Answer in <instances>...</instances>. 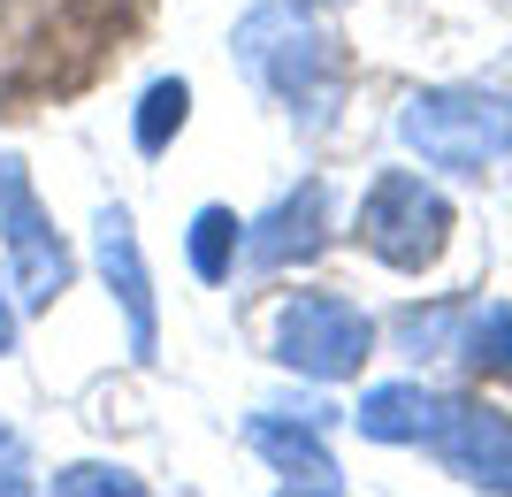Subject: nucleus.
Returning <instances> with one entry per match:
<instances>
[{"instance_id": "nucleus-14", "label": "nucleus", "mask_w": 512, "mask_h": 497, "mask_svg": "<svg viewBox=\"0 0 512 497\" xmlns=\"http://www.w3.org/2000/svg\"><path fill=\"white\" fill-rule=\"evenodd\" d=\"M54 490H62V497H107V490H115V497H138L146 482L123 475V467H100V459H85V467H62V475H54Z\"/></svg>"}, {"instance_id": "nucleus-2", "label": "nucleus", "mask_w": 512, "mask_h": 497, "mask_svg": "<svg viewBox=\"0 0 512 497\" xmlns=\"http://www.w3.org/2000/svg\"><path fill=\"white\" fill-rule=\"evenodd\" d=\"M0 245H8V283H16L23 314H46V306L69 291L77 260H69L62 230L46 222L31 176H23V153H0Z\"/></svg>"}, {"instance_id": "nucleus-3", "label": "nucleus", "mask_w": 512, "mask_h": 497, "mask_svg": "<svg viewBox=\"0 0 512 497\" xmlns=\"http://www.w3.org/2000/svg\"><path fill=\"white\" fill-rule=\"evenodd\" d=\"M444 238H451V207L428 176H413V169L375 176V192L360 199V245L383 268H406L413 276V268H428V260L444 253Z\"/></svg>"}, {"instance_id": "nucleus-7", "label": "nucleus", "mask_w": 512, "mask_h": 497, "mask_svg": "<svg viewBox=\"0 0 512 497\" xmlns=\"http://www.w3.org/2000/svg\"><path fill=\"white\" fill-rule=\"evenodd\" d=\"M92 245H100L107 291L123 299L130 352H138V360H153V352H161V322H153V276H146V253H138V222H130V207H115V199H107L100 222H92Z\"/></svg>"}, {"instance_id": "nucleus-10", "label": "nucleus", "mask_w": 512, "mask_h": 497, "mask_svg": "<svg viewBox=\"0 0 512 497\" xmlns=\"http://www.w3.org/2000/svg\"><path fill=\"white\" fill-rule=\"evenodd\" d=\"M352 421H360V436H375V444H428L436 421H444V398L428 383H375Z\"/></svg>"}, {"instance_id": "nucleus-1", "label": "nucleus", "mask_w": 512, "mask_h": 497, "mask_svg": "<svg viewBox=\"0 0 512 497\" xmlns=\"http://www.w3.org/2000/svg\"><path fill=\"white\" fill-rule=\"evenodd\" d=\"M398 138H406L413 153H421L428 169H490V161H505L512 153V100H497V92H413L406 108H398Z\"/></svg>"}, {"instance_id": "nucleus-15", "label": "nucleus", "mask_w": 512, "mask_h": 497, "mask_svg": "<svg viewBox=\"0 0 512 497\" xmlns=\"http://www.w3.org/2000/svg\"><path fill=\"white\" fill-rule=\"evenodd\" d=\"M16 490H31V452H23V436L0 421V497H16Z\"/></svg>"}, {"instance_id": "nucleus-5", "label": "nucleus", "mask_w": 512, "mask_h": 497, "mask_svg": "<svg viewBox=\"0 0 512 497\" xmlns=\"http://www.w3.org/2000/svg\"><path fill=\"white\" fill-rule=\"evenodd\" d=\"M237 62L276 100L306 108V100H321V77H329V31L299 16V0H276V8H253L237 23Z\"/></svg>"}, {"instance_id": "nucleus-12", "label": "nucleus", "mask_w": 512, "mask_h": 497, "mask_svg": "<svg viewBox=\"0 0 512 497\" xmlns=\"http://www.w3.org/2000/svg\"><path fill=\"white\" fill-rule=\"evenodd\" d=\"M184 108H192V85L184 77H153L146 100H138V153H169V138L184 130Z\"/></svg>"}, {"instance_id": "nucleus-13", "label": "nucleus", "mask_w": 512, "mask_h": 497, "mask_svg": "<svg viewBox=\"0 0 512 497\" xmlns=\"http://www.w3.org/2000/svg\"><path fill=\"white\" fill-rule=\"evenodd\" d=\"M467 360H482V368H512V306H482V314H467Z\"/></svg>"}, {"instance_id": "nucleus-8", "label": "nucleus", "mask_w": 512, "mask_h": 497, "mask_svg": "<svg viewBox=\"0 0 512 497\" xmlns=\"http://www.w3.org/2000/svg\"><path fill=\"white\" fill-rule=\"evenodd\" d=\"M321 222H329V192L321 184H299L291 199H276L260 222H245V268H291V260H314L321 253Z\"/></svg>"}, {"instance_id": "nucleus-4", "label": "nucleus", "mask_w": 512, "mask_h": 497, "mask_svg": "<svg viewBox=\"0 0 512 497\" xmlns=\"http://www.w3.org/2000/svg\"><path fill=\"white\" fill-rule=\"evenodd\" d=\"M367 352H375V322H367L352 299H337V291H306V299H291L276 314V360L314 375V383L360 375Z\"/></svg>"}, {"instance_id": "nucleus-16", "label": "nucleus", "mask_w": 512, "mask_h": 497, "mask_svg": "<svg viewBox=\"0 0 512 497\" xmlns=\"http://www.w3.org/2000/svg\"><path fill=\"white\" fill-rule=\"evenodd\" d=\"M0 352H16V299H8V276H0Z\"/></svg>"}, {"instance_id": "nucleus-11", "label": "nucleus", "mask_w": 512, "mask_h": 497, "mask_svg": "<svg viewBox=\"0 0 512 497\" xmlns=\"http://www.w3.org/2000/svg\"><path fill=\"white\" fill-rule=\"evenodd\" d=\"M237 253H245V222H237L230 207H199L192 215V276L222 283L237 268Z\"/></svg>"}, {"instance_id": "nucleus-9", "label": "nucleus", "mask_w": 512, "mask_h": 497, "mask_svg": "<svg viewBox=\"0 0 512 497\" xmlns=\"http://www.w3.org/2000/svg\"><path fill=\"white\" fill-rule=\"evenodd\" d=\"M245 444H253L291 490H344L337 459H329V444H321L314 429H291V421H276V413H253V421H245Z\"/></svg>"}, {"instance_id": "nucleus-6", "label": "nucleus", "mask_w": 512, "mask_h": 497, "mask_svg": "<svg viewBox=\"0 0 512 497\" xmlns=\"http://www.w3.org/2000/svg\"><path fill=\"white\" fill-rule=\"evenodd\" d=\"M428 452L444 459L459 482H474V490H512V421L497 406L444 398V421L428 436Z\"/></svg>"}]
</instances>
